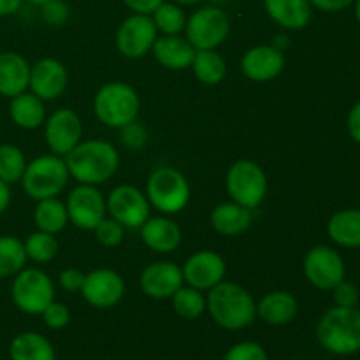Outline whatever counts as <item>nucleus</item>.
Masks as SVG:
<instances>
[{"mask_svg":"<svg viewBox=\"0 0 360 360\" xmlns=\"http://www.w3.org/2000/svg\"><path fill=\"white\" fill-rule=\"evenodd\" d=\"M69 174L79 185H101L118 171V150L108 141H81L70 153L65 155Z\"/></svg>","mask_w":360,"mask_h":360,"instance_id":"1","label":"nucleus"},{"mask_svg":"<svg viewBox=\"0 0 360 360\" xmlns=\"http://www.w3.org/2000/svg\"><path fill=\"white\" fill-rule=\"evenodd\" d=\"M206 308L211 319L227 330H241L257 319V302L245 287L221 281L207 294Z\"/></svg>","mask_w":360,"mask_h":360,"instance_id":"2","label":"nucleus"},{"mask_svg":"<svg viewBox=\"0 0 360 360\" xmlns=\"http://www.w3.org/2000/svg\"><path fill=\"white\" fill-rule=\"evenodd\" d=\"M316 340L323 350L340 357H350L360 352V309L334 308L327 309L316 326Z\"/></svg>","mask_w":360,"mask_h":360,"instance_id":"3","label":"nucleus"},{"mask_svg":"<svg viewBox=\"0 0 360 360\" xmlns=\"http://www.w3.org/2000/svg\"><path fill=\"white\" fill-rule=\"evenodd\" d=\"M69 169L58 155H42L25 167L21 186L34 200L58 197L69 183Z\"/></svg>","mask_w":360,"mask_h":360,"instance_id":"4","label":"nucleus"},{"mask_svg":"<svg viewBox=\"0 0 360 360\" xmlns=\"http://www.w3.org/2000/svg\"><path fill=\"white\" fill-rule=\"evenodd\" d=\"M141 101L137 91L130 84L112 81L97 91L94 109L97 118L111 129H122L137 120Z\"/></svg>","mask_w":360,"mask_h":360,"instance_id":"5","label":"nucleus"},{"mask_svg":"<svg viewBox=\"0 0 360 360\" xmlns=\"http://www.w3.org/2000/svg\"><path fill=\"white\" fill-rule=\"evenodd\" d=\"M146 197L160 213L176 214L188 204L190 185L178 169L164 165L155 169L148 178Z\"/></svg>","mask_w":360,"mask_h":360,"instance_id":"6","label":"nucleus"},{"mask_svg":"<svg viewBox=\"0 0 360 360\" xmlns=\"http://www.w3.org/2000/svg\"><path fill=\"white\" fill-rule=\"evenodd\" d=\"M11 297L20 311L27 315H42V311L55 301V285L44 271L25 267L14 276Z\"/></svg>","mask_w":360,"mask_h":360,"instance_id":"7","label":"nucleus"},{"mask_svg":"<svg viewBox=\"0 0 360 360\" xmlns=\"http://www.w3.org/2000/svg\"><path fill=\"white\" fill-rule=\"evenodd\" d=\"M227 192L234 202L255 210L267 193V176L259 164L238 160L227 172Z\"/></svg>","mask_w":360,"mask_h":360,"instance_id":"8","label":"nucleus"},{"mask_svg":"<svg viewBox=\"0 0 360 360\" xmlns=\"http://www.w3.org/2000/svg\"><path fill=\"white\" fill-rule=\"evenodd\" d=\"M186 41L195 49H214L227 39L231 20L220 7L206 6L186 20Z\"/></svg>","mask_w":360,"mask_h":360,"instance_id":"9","label":"nucleus"},{"mask_svg":"<svg viewBox=\"0 0 360 360\" xmlns=\"http://www.w3.org/2000/svg\"><path fill=\"white\" fill-rule=\"evenodd\" d=\"M304 276L319 290H333L347 276L345 260L338 250L327 245L315 246L304 257Z\"/></svg>","mask_w":360,"mask_h":360,"instance_id":"10","label":"nucleus"},{"mask_svg":"<svg viewBox=\"0 0 360 360\" xmlns=\"http://www.w3.org/2000/svg\"><path fill=\"white\" fill-rule=\"evenodd\" d=\"M158 30L150 14H136L123 20L116 30V48L127 58H143L151 51Z\"/></svg>","mask_w":360,"mask_h":360,"instance_id":"11","label":"nucleus"},{"mask_svg":"<svg viewBox=\"0 0 360 360\" xmlns=\"http://www.w3.org/2000/svg\"><path fill=\"white\" fill-rule=\"evenodd\" d=\"M111 218L125 229H137L150 218V200L146 193L132 185H120L111 190L109 199L105 200Z\"/></svg>","mask_w":360,"mask_h":360,"instance_id":"12","label":"nucleus"},{"mask_svg":"<svg viewBox=\"0 0 360 360\" xmlns=\"http://www.w3.org/2000/svg\"><path fill=\"white\" fill-rule=\"evenodd\" d=\"M69 221L83 231H95L105 218V199L95 185H79L69 193L67 199Z\"/></svg>","mask_w":360,"mask_h":360,"instance_id":"13","label":"nucleus"},{"mask_svg":"<svg viewBox=\"0 0 360 360\" xmlns=\"http://www.w3.org/2000/svg\"><path fill=\"white\" fill-rule=\"evenodd\" d=\"M84 301L98 309H108L118 304L125 295V281L122 274L112 269H95L84 274L81 287Z\"/></svg>","mask_w":360,"mask_h":360,"instance_id":"14","label":"nucleus"},{"mask_svg":"<svg viewBox=\"0 0 360 360\" xmlns=\"http://www.w3.org/2000/svg\"><path fill=\"white\" fill-rule=\"evenodd\" d=\"M44 137L53 155L65 157L70 153L83 137V125L77 112L72 109H56L46 122Z\"/></svg>","mask_w":360,"mask_h":360,"instance_id":"15","label":"nucleus"},{"mask_svg":"<svg viewBox=\"0 0 360 360\" xmlns=\"http://www.w3.org/2000/svg\"><path fill=\"white\" fill-rule=\"evenodd\" d=\"M183 280L188 283V287L197 288V290H211L221 283L227 273V264L211 250H202V252L193 253L183 266Z\"/></svg>","mask_w":360,"mask_h":360,"instance_id":"16","label":"nucleus"},{"mask_svg":"<svg viewBox=\"0 0 360 360\" xmlns=\"http://www.w3.org/2000/svg\"><path fill=\"white\" fill-rule=\"evenodd\" d=\"M69 84V74L65 65L55 58H42L30 67V86L32 94L37 95L41 101H55Z\"/></svg>","mask_w":360,"mask_h":360,"instance_id":"17","label":"nucleus"},{"mask_svg":"<svg viewBox=\"0 0 360 360\" xmlns=\"http://www.w3.org/2000/svg\"><path fill=\"white\" fill-rule=\"evenodd\" d=\"M183 271L172 262H153L141 273V290L151 299H171L183 287Z\"/></svg>","mask_w":360,"mask_h":360,"instance_id":"18","label":"nucleus"},{"mask_svg":"<svg viewBox=\"0 0 360 360\" xmlns=\"http://www.w3.org/2000/svg\"><path fill=\"white\" fill-rule=\"evenodd\" d=\"M285 69V55L276 46H255L241 60V70L250 81L264 83L280 76Z\"/></svg>","mask_w":360,"mask_h":360,"instance_id":"19","label":"nucleus"},{"mask_svg":"<svg viewBox=\"0 0 360 360\" xmlns=\"http://www.w3.org/2000/svg\"><path fill=\"white\" fill-rule=\"evenodd\" d=\"M195 51L197 49L186 41V37H179V35L157 37L153 48H151L155 60L162 67L171 70H185L192 67Z\"/></svg>","mask_w":360,"mask_h":360,"instance_id":"20","label":"nucleus"},{"mask_svg":"<svg viewBox=\"0 0 360 360\" xmlns=\"http://www.w3.org/2000/svg\"><path fill=\"white\" fill-rule=\"evenodd\" d=\"M141 238L153 252L172 253L181 245V229L169 218L153 217L141 225Z\"/></svg>","mask_w":360,"mask_h":360,"instance_id":"21","label":"nucleus"},{"mask_svg":"<svg viewBox=\"0 0 360 360\" xmlns=\"http://www.w3.org/2000/svg\"><path fill=\"white\" fill-rule=\"evenodd\" d=\"M264 7L271 20L285 30H302L313 16L309 0H264Z\"/></svg>","mask_w":360,"mask_h":360,"instance_id":"22","label":"nucleus"},{"mask_svg":"<svg viewBox=\"0 0 360 360\" xmlns=\"http://www.w3.org/2000/svg\"><path fill=\"white\" fill-rule=\"evenodd\" d=\"M30 81V65L27 60L14 51L0 53V95L16 97L28 88Z\"/></svg>","mask_w":360,"mask_h":360,"instance_id":"23","label":"nucleus"},{"mask_svg":"<svg viewBox=\"0 0 360 360\" xmlns=\"http://www.w3.org/2000/svg\"><path fill=\"white\" fill-rule=\"evenodd\" d=\"M297 311V299L287 290H273L257 302V316L269 326H287Z\"/></svg>","mask_w":360,"mask_h":360,"instance_id":"24","label":"nucleus"},{"mask_svg":"<svg viewBox=\"0 0 360 360\" xmlns=\"http://www.w3.org/2000/svg\"><path fill=\"white\" fill-rule=\"evenodd\" d=\"M327 236L341 248H360V210H340L327 221Z\"/></svg>","mask_w":360,"mask_h":360,"instance_id":"25","label":"nucleus"},{"mask_svg":"<svg viewBox=\"0 0 360 360\" xmlns=\"http://www.w3.org/2000/svg\"><path fill=\"white\" fill-rule=\"evenodd\" d=\"M253 221L252 210L241 206L238 202H224L218 204L213 211H211V225L214 231L221 236H234L243 234L250 229Z\"/></svg>","mask_w":360,"mask_h":360,"instance_id":"26","label":"nucleus"},{"mask_svg":"<svg viewBox=\"0 0 360 360\" xmlns=\"http://www.w3.org/2000/svg\"><path fill=\"white\" fill-rule=\"evenodd\" d=\"M9 115L11 120L16 123L20 129L25 130H34L44 123L46 118V108L44 101L34 95L30 91H23V94L16 95L11 98L9 105Z\"/></svg>","mask_w":360,"mask_h":360,"instance_id":"27","label":"nucleus"},{"mask_svg":"<svg viewBox=\"0 0 360 360\" xmlns=\"http://www.w3.org/2000/svg\"><path fill=\"white\" fill-rule=\"evenodd\" d=\"M11 360H56L55 348L39 333H21L9 345Z\"/></svg>","mask_w":360,"mask_h":360,"instance_id":"28","label":"nucleus"},{"mask_svg":"<svg viewBox=\"0 0 360 360\" xmlns=\"http://www.w3.org/2000/svg\"><path fill=\"white\" fill-rule=\"evenodd\" d=\"M34 221L39 231L48 232V234H58L65 229L67 221H69L67 206L56 197L37 200V206H35L34 211Z\"/></svg>","mask_w":360,"mask_h":360,"instance_id":"29","label":"nucleus"},{"mask_svg":"<svg viewBox=\"0 0 360 360\" xmlns=\"http://www.w3.org/2000/svg\"><path fill=\"white\" fill-rule=\"evenodd\" d=\"M192 69L200 83L213 86V84L221 83L225 79L227 63L221 58L220 53H217L214 49H197Z\"/></svg>","mask_w":360,"mask_h":360,"instance_id":"30","label":"nucleus"},{"mask_svg":"<svg viewBox=\"0 0 360 360\" xmlns=\"http://www.w3.org/2000/svg\"><path fill=\"white\" fill-rule=\"evenodd\" d=\"M28 257L21 239L14 236H0V280L16 276L25 269Z\"/></svg>","mask_w":360,"mask_h":360,"instance_id":"31","label":"nucleus"},{"mask_svg":"<svg viewBox=\"0 0 360 360\" xmlns=\"http://www.w3.org/2000/svg\"><path fill=\"white\" fill-rule=\"evenodd\" d=\"M171 299L174 313L185 320H195L206 311V297L193 287H181Z\"/></svg>","mask_w":360,"mask_h":360,"instance_id":"32","label":"nucleus"},{"mask_svg":"<svg viewBox=\"0 0 360 360\" xmlns=\"http://www.w3.org/2000/svg\"><path fill=\"white\" fill-rule=\"evenodd\" d=\"M150 16L157 30L164 35H179V32L185 30L186 16L178 4L162 2Z\"/></svg>","mask_w":360,"mask_h":360,"instance_id":"33","label":"nucleus"},{"mask_svg":"<svg viewBox=\"0 0 360 360\" xmlns=\"http://www.w3.org/2000/svg\"><path fill=\"white\" fill-rule=\"evenodd\" d=\"M27 158L23 151L14 144H0V179L7 185L21 181L25 167H27Z\"/></svg>","mask_w":360,"mask_h":360,"instance_id":"34","label":"nucleus"},{"mask_svg":"<svg viewBox=\"0 0 360 360\" xmlns=\"http://www.w3.org/2000/svg\"><path fill=\"white\" fill-rule=\"evenodd\" d=\"M23 245L28 259L37 264L49 262L58 253V241H56L55 234H48V232L42 231H37L28 236Z\"/></svg>","mask_w":360,"mask_h":360,"instance_id":"35","label":"nucleus"},{"mask_svg":"<svg viewBox=\"0 0 360 360\" xmlns=\"http://www.w3.org/2000/svg\"><path fill=\"white\" fill-rule=\"evenodd\" d=\"M125 236V227L115 218H104L101 224L95 227V238L105 248H115L123 241Z\"/></svg>","mask_w":360,"mask_h":360,"instance_id":"36","label":"nucleus"},{"mask_svg":"<svg viewBox=\"0 0 360 360\" xmlns=\"http://www.w3.org/2000/svg\"><path fill=\"white\" fill-rule=\"evenodd\" d=\"M224 360H269V357L262 345L255 341H243L229 348Z\"/></svg>","mask_w":360,"mask_h":360,"instance_id":"37","label":"nucleus"},{"mask_svg":"<svg viewBox=\"0 0 360 360\" xmlns=\"http://www.w3.org/2000/svg\"><path fill=\"white\" fill-rule=\"evenodd\" d=\"M42 20L53 27H60L69 20V6L65 0H48L41 6Z\"/></svg>","mask_w":360,"mask_h":360,"instance_id":"38","label":"nucleus"},{"mask_svg":"<svg viewBox=\"0 0 360 360\" xmlns=\"http://www.w3.org/2000/svg\"><path fill=\"white\" fill-rule=\"evenodd\" d=\"M333 299L336 302V306H341V308H355L359 304L360 292L357 285L352 283V281H340L336 287L333 288Z\"/></svg>","mask_w":360,"mask_h":360,"instance_id":"39","label":"nucleus"},{"mask_svg":"<svg viewBox=\"0 0 360 360\" xmlns=\"http://www.w3.org/2000/svg\"><path fill=\"white\" fill-rule=\"evenodd\" d=\"M42 319H44V323L53 330H60L63 327H67V323L70 322V313L69 308L62 302L53 301L48 308L42 311Z\"/></svg>","mask_w":360,"mask_h":360,"instance_id":"40","label":"nucleus"},{"mask_svg":"<svg viewBox=\"0 0 360 360\" xmlns=\"http://www.w3.org/2000/svg\"><path fill=\"white\" fill-rule=\"evenodd\" d=\"M122 143L129 150H141L148 143V130L134 120L129 125L122 127Z\"/></svg>","mask_w":360,"mask_h":360,"instance_id":"41","label":"nucleus"},{"mask_svg":"<svg viewBox=\"0 0 360 360\" xmlns=\"http://www.w3.org/2000/svg\"><path fill=\"white\" fill-rule=\"evenodd\" d=\"M84 274L79 269H65L60 274V285L67 292H81L83 287Z\"/></svg>","mask_w":360,"mask_h":360,"instance_id":"42","label":"nucleus"},{"mask_svg":"<svg viewBox=\"0 0 360 360\" xmlns=\"http://www.w3.org/2000/svg\"><path fill=\"white\" fill-rule=\"evenodd\" d=\"M355 0H309L313 9H319L322 13H340L354 6Z\"/></svg>","mask_w":360,"mask_h":360,"instance_id":"43","label":"nucleus"},{"mask_svg":"<svg viewBox=\"0 0 360 360\" xmlns=\"http://www.w3.org/2000/svg\"><path fill=\"white\" fill-rule=\"evenodd\" d=\"M347 129L352 139L357 144H360V101L355 102V104L352 105L350 112H348Z\"/></svg>","mask_w":360,"mask_h":360,"instance_id":"44","label":"nucleus"},{"mask_svg":"<svg viewBox=\"0 0 360 360\" xmlns=\"http://www.w3.org/2000/svg\"><path fill=\"white\" fill-rule=\"evenodd\" d=\"M165 0H123L127 7L136 14H151Z\"/></svg>","mask_w":360,"mask_h":360,"instance_id":"45","label":"nucleus"},{"mask_svg":"<svg viewBox=\"0 0 360 360\" xmlns=\"http://www.w3.org/2000/svg\"><path fill=\"white\" fill-rule=\"evenodd\" d=\"M23 0H0V18L11 16L20 11Z\"/></svg>","mask_w":360,"mask_h":360,"instance_id":"46","label":"nucleus"},{"mask_svg":"<svg viewBox=\"0 0 360 360\" xmlns=\"http://www.w3.org/2000/svg\"><path fill=\"white\" fill-rule=\"evenodd\" d=\"M11 204V188L6 181L0 179V214L9 207Z\"/></svg>","mask_w":360,"mask_h":360,"instance_id":"47","label":"nucleus"},{"mask_svg":"<svg viewBox=\"0 0 360 360\" xmlns=\"http://www.w3.org/2000/svg\"><path fill=\"white\" fill-rule=\"evenodd\" d=\"M172 2L178 4V6H193V4H199L202 0H172Z\"/></svg>","mask_w":360,"mask_h":360,"instance_id":"48","label":"nucleus"},{"mask_svg":"<svg viewBox=\"0 0 360 360\" xmlns=\"http://www.w3.org/2000/svg\"><path fill=\"white\" fill-rule=\"evenodd\" d=\"M354 7H355V20H357V23L360 25V0H355Z\"/></svg>","mask_w":360,"mask_h":360,"instance_id":"49","label":"nucleus"},{"mask_svg":"<svg viewBox=\"0 0 360 360\" xmlns=\"http://www.w3.org/2000/svg\"><path fill=\"white\" fill-rule=\"evenodd\" d=\"M25 2L32 4V6H37V7H41L42 4H46V2H48V0H25Z\"/></svg>","mask_w":360,"mask_h":360,"instance_id":"50","label":"nucleus"}]
</instances>
